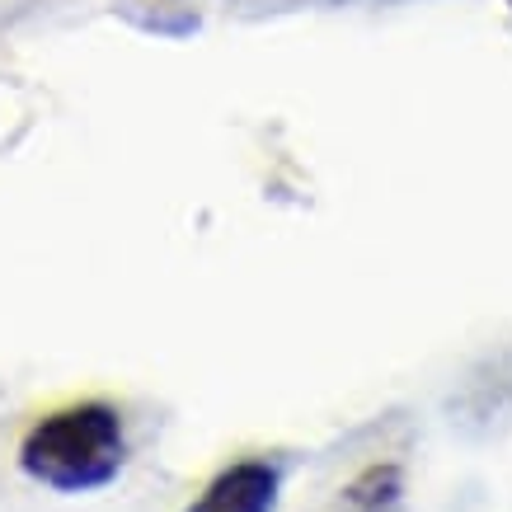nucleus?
<instances>
[{
	"label": "nucleus",
	"instance_id": "nucleus-3",
	"mask_svg": "<svg viewBox=\"0 0 512 512\" xmlns=\"http://www.w3.org/2000/svg\"><path fill=\"white\" fill-rule=\"evenodd\" d=\"M404 498V475L400 466L390 461H376L367 466L357 480L343 484V498H339V512H395Z\"/></svg>",
	"mask_w": 512,
	"mask_h": 512
},
{
	"label": "nucleus",
	"instance_id": "nucleus-2",
	"mask_svg": "<svg viewBox=\"0 0 512 512\" xmlns=\"http://www.w3.org/2000/svg\"><path fill=\"white\" fill-rule=\"evenodd\" d=\"M282 466L278 461H235L217 470L184 512H278Z\"/></svg>",
	"mask_w": 512,
	"mask_h": 512
},
{
	"label": "nucleus",
	"instance_id": "nucleus-1",
	"mask_svg": "<svg viewBox=\"0 0 512 512\" xmlns=\"http://www.w3.org/2000/svg\"><path fill=\"white\" fill-rule=\"evenodd\" d=\"M123 461V414L104 400L52 409L19 442V470L52 494H94V489L118 480Z\"/></svg>",
	"mask_w": 512,
	"mask_h": 512
}]
</instances>
